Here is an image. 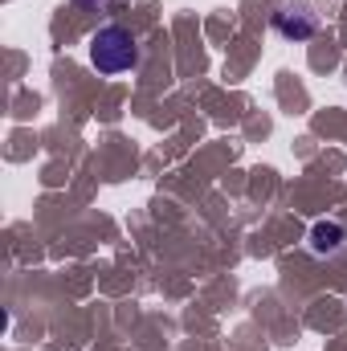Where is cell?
Masks as SVG:
<instances>
[{"instance_id":"4","label":"cell","mask_w":347,"mask_h":351,"mask_svg":"<svg viewBox=\"0 0 347 351\" xmlns=\"http://www.w3.org/2000/svg\"><path fill=\"white\" fill-rule=\"evenodd\" d=\"M82 4H102V0H82Z\"/></svg>"},{"instance_id":"3","label":"cell","mask_w":347,"mask_h":351,"mask_svg":"<svg viewBox=\"0 0 347 351\" xmlns=\"http://www.w3.org/2000/svg\"><path fill=\"white\" fill-rule=\"evenodd\" d=\"M274 25H278V33L290 37V41H307V37H315V29H319L315 12H311L307 4H286L282 12H274Z\"/></svg>"},{"instance_id":"2","label":"cell","mask_w":347,"mask_h":351,"mask_svg":"<svg viewBox=\"0 0 347 351\" xmlns=\"http://www.w3.org/2000/svg\"><path fill=\"white\" fill-rule=\"evenodd\" d=\"M307 250L315 258H339L347 250V225H339V221H315L311 237H307Z\"/></svg>"},{"instance_id":"1","label":"cell","mask_w":347,"mask_h":351,"mask_svg":"<svg viewBox=\"0 0 347 351\" xmlns=\"http://www.w3.org/2000/svg\"><path fill=\"white\" fill-rule=\"evenodd\" d=\"M90 62L98 74H123L139 62V45L131 37V29L123 25H102L94 37H90Z\"/></svg>"}]
</instances>
